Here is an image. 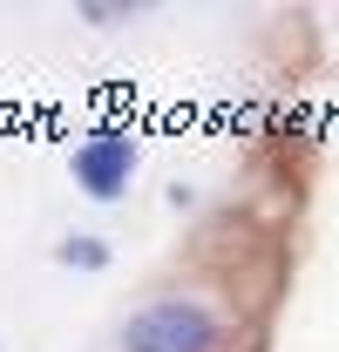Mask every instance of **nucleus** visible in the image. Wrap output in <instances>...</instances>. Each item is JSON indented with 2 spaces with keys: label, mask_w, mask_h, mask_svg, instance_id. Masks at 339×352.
I'll return each instance as SVG.
<instances>
[{
  "label": "nucleus",
  "mask_w": 339,
  "mask_h": 352,
  "mask_svg": "<svg viewBox=\"0 0 339 352\" xmlns=\"http://www.w3.org/2000/svg\"><path fill=\"white\" fill-rule=\"evenodd\" d=\"M116 352H231V318L204 292H150L123 311Z\"/></svg>",
  "instance_id": "1"
},
{
  "label": "nucleus",
  "mask_w": 339,
  "mask_h": 352,
  "mask_svg": "<svg viewBox=\"0 0 339 352\" xmlns=\"http://www.w3.org/2000/svg\"><path fill=\"white\" fill-rule=\"evenodd\" d=\"M136 163H143L136 135L116 129V122H102V129H88L82 142H75L68 176H75V190H82L88 204H123L129 183H136Z\"/></svg>",
  "instance_id": "2"
},
{
  "label": "nucleus",
  "mask_w": 339,
  "mask_h": 352,
  "mask_svg": "<svg viewBox=\"0 0 339 352\" xmlns=\"http://www.w3.org/2000/svg\"><path fill=\"white\" fill-rule=\"evenodd\" d=\"M54 264H61V271H109V244L88 237V230H75V237L54 244Z\"/></svg>",
  "instance_id": "3"
},
{
  "label": "nucleus",
  "mask_w": 339,
  "mask_h": 352,
  "mask_svg": "<svg viewBox=\"0 0 339 352\" xmlns=\"http://www.w3.org/2000/svg\"><path fill=\"white\" fill-rule=\"evenodd\" d=\"M75 14H82V21H95V28H123V21H136V7H109V0H82Z\"/></svg>",
  "instance_id": "4"
}]
</instances>
